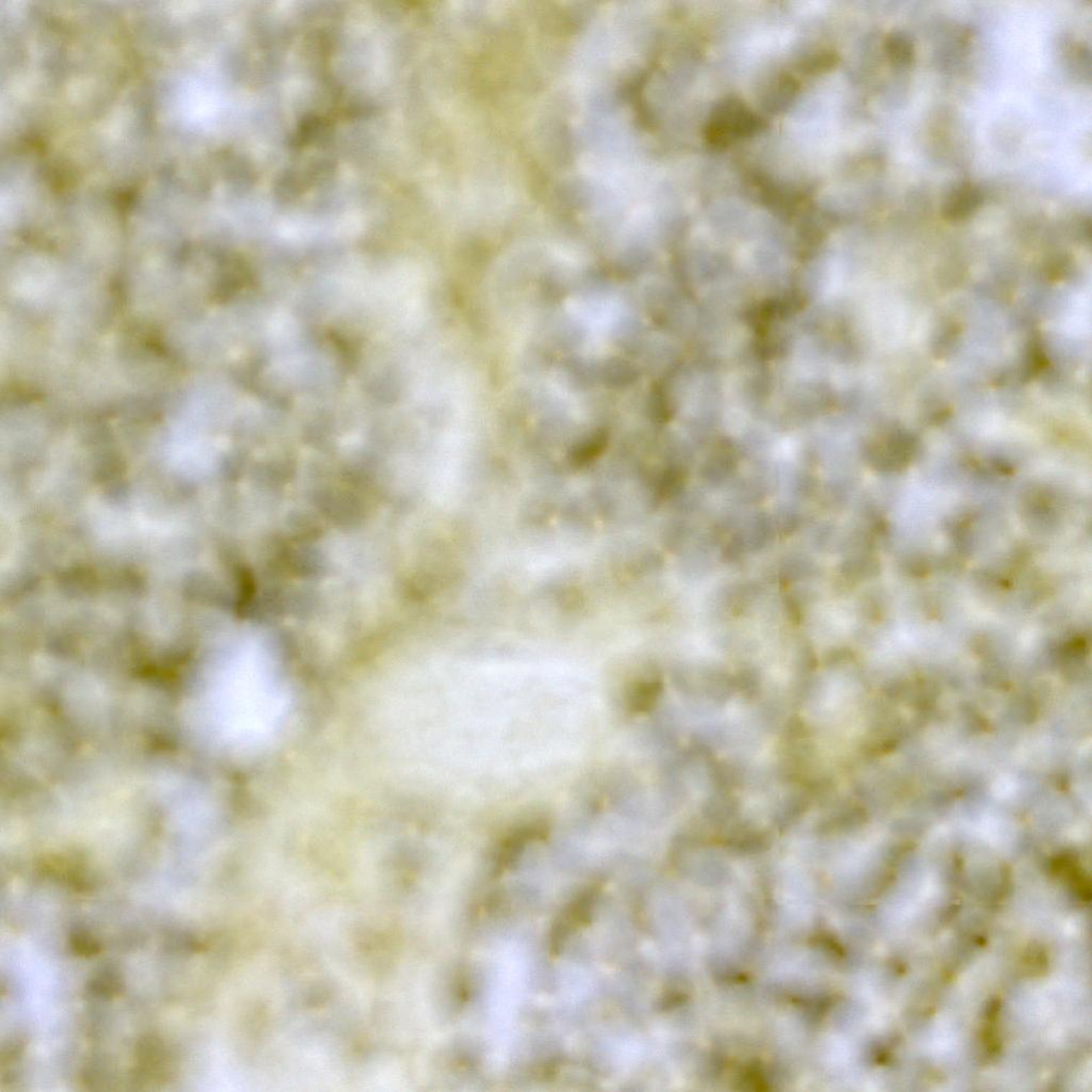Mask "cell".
<instances>
[{
	"instance_id": "obj_1",
	"label": "cell",
	"mask_w": 1092,
	"mask_h": 1092,
	"mask_svg": "<svg viewBox=\"0 0 1092 1092\" xmlns=\"http://www.w3.org/2000/svg\"><path fill=\"white\" fill-rule=\"evenodd\" d=\"M215 696L220 729L236 747H267L289 721V684L276 660L260 647H248L231 660Z\"/></svg>"
},
{
	"instance_id": "obj_8",
	"label": "cell",
	"mask_w": 1092,
	"mask_h": 1092,
	"mask_svg": "<svg viewBox=\"0 0 1092 1092\" xmlns=\"http://www.w3.org/2000/svg\"><path fill=\"white\" fill-rule=\"evenodd\" d=\"M118 989H120V983L117 977L112 974L101 975L92 984L93 991L105 997L114 996Z\"/></svg>"
},
{
	"instance_id": "obj_7",
	"label": "cell",
	"mask_w": 1092,
	"mask_h": 1092,
	"mask_svg": "<svg viewBox=\"0 0 1092 1092\" xmlns=\"http://www.w3.org/2000/svg\"><path fill=\"white\" fill-rule=\"evenodd\" d=\"M71 945L76 954L86 956V957L95 956L101 951L99 942H97L95 938L91 937V935L83 933H78L72 935Z\"/></svg>"
},
{
	"instance_id": "obj_2",
	"label": "cell",
	"mask_w": 1092,
	"mask_h": 1092,
	"mask_svg": "<svg viewBox=\"0 0 1092 1092\" xmlns=\"http://www.w3.org/2000/svg\"><path fill=\"white\" fill-rule=\"evenodd\" d=\"M596 892L595 890L583 893L566 910L560 920L557 921L552 935V950L554 952H558L565 940L569 937L573 930L589 920Z\"/></svg>"
},
{
	"instance_id": "obj_6",
	"label": "cell",
	"mask_w": 1092,
	"mask_h": 1092,
	"mask_svg": "<svg viewBox=\"0 0 1092 1092\" xmlns=\"http://www.w3.org/2000/svg\"><path fill=\"white\" fill-rule=\"evenodd\" d=\"M660 691V684L656 681L639 683L630 693L629 704L635 712H643L654 704Z\"/></svg>"
},
{
	"instance_id": "obj_3",
	"label": "cell",
	"mask_w": 1092,
	"mask_h": 1092,
	"mask_svg": "<svg viewBox=\"0 0 1092 1092\" xmlns=\"http://www.w3.org/2000/svg\"><path fill=\"white\" fill-rule=\"evenodd\" d=\"M984 202V193L979 186L964 183L952 190L943 205L944 218L951 221L970 217Z\"/></svg>"
},
{
	"instance_id": "obj_4",
	"label": "cell",
	"mask_w": 1092,
	"mask_h": 1092,
	"mask_svg": "<svg viewBox=\"0 0 1092 1092\" xmlns=\"http://www.w3.org/2000/svg\"><path fill=\"white\" fill-rule=\"evenodd\" d=\"M545 835V829L540 825H531V826L523 827L512 833L503 844L499 852L497 866L499 870H505L510 867L512 863L518 860L520 853L524 852L526 846L537 839H541Z\"/></svg>"
},
{
	"instance_id": "obj_5",
	"label": "cell",
	"mask_w": 1092,
	"mask_h": 1092,
	"mask_svg": "<svg viewBox=\"0 0 1092 1092\" xmlns=\"http://www.w3.org/2000/svg\"><path fill=\"white\" fill-rule=\"evenodd\" d=\"M886 52L893 65L908 66L913 61L916 49L913 42L905 33L896 32L887 37Z\"/></svg>"
}]
</instances>
